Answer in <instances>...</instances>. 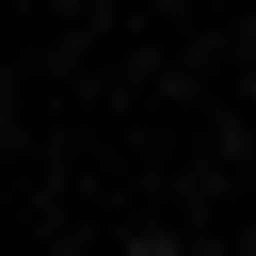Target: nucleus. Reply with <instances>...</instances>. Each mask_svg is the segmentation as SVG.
<instances>
[{"instance_id": "obj_1", "label": "nucleus", "mask_w": 256, "mask_h": 256, "mask_svg": "<svg viewBox=\"0 0 256 256\" xmlns=\"http://www.w3.org/2000/svg\"><path fill=\"white\" fill-rule=\"evenodd\" d=\"M128 256H192V240H128Z\"/></svg>"}]
</instances>
